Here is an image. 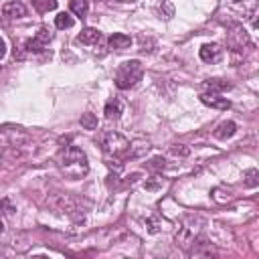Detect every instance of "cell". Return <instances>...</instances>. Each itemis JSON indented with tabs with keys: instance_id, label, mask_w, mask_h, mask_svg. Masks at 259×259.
<instances>
[{
	"instance_id": "8992f818",
	"label": "cell",
	"mask_w": 259,
	"mask_h": 259,
	"mask_svg": "<svg viewBox=\"0 0 259 259\" xmlns=\"http://www.w3.org/2000/svg\"><path fill=\"white\" fill-rule=\"evenodd\" d=\"M200 101L204 105H208V107H214V109H229L231 107V101L227 97H221L219 93H212V91L210 93H202Z\"/></svg>"
},
{
	"instance_id": "52a82bcc",
	"label": "cell",
	"mask_w": 259,
	"mask_h": 259,
	"mask_svg": "<svg viewBox=\"0 0 259 259\" xmlns=\"http://www.w3.org/2000/svg\"><path fill=\"white\" fill-rule=\"evenodd\" d=\"M2 16H6V18H22V16H26V6L22 4V2H6L4 6H2Z\"/></svg>"
},
{
	"instance_id": "e0dca14e",
	"label": "cell",
	"mask_w": 259,
	"mask_h": 259,
	"mask_svg": "<svg viewBox=\"0 0 259 259\" xmlns=\"http://www.w3.org/2000/svg\"><path fill=\"white\" fill-rule=\"evenodd\" d=\"M257 176H259V172H257L255 168H253V170H249V172H247V180H245V184H247V186H251V188H255V186L259 184Z\"/></svg>"
},
{
	"instance_id": "6da1fadb",
	"label": "cell",
	"mask_w": 259,
	"mask_h": 259,
	"mask_svg": "<svg viewBox=\"0 0 259 259\" xmlns=\"http://www.w3.org/2000/svg\"><path fill=\"white\" fill-rule=\"evenodd\" d=\"M57 164H59L61 172L67 178H73V180H79V178H83L89 172L87 156L77 146H67L65 150H61V154L57 158Z\"/></svg>"
},
{
	"instance_id": "5bb4252c",
	"label": "cell",
	"mask_w": 259,
	"mask_h": 259,
	"mask_svg": "<svg viewBox=\"0 0 259 259\" xmlns=\"http://www.w3.org/2000/svg\"><path fill=\"white\" fill-rule=\"evenodd\" d=\"M73 24H75V20H73V16H69L67 12H59V14L55 16V26L61 28V30H63V28H71Z\"/></svg>"
},
{
	"instance_id": "9c48e42d",
	"label": "cell",
	"mask_w": 259,
	"mask_h": 259,
	"mask_svg": "<svg viewBox=\"0 0 259 259\" xmlns=\"http://www.w3.org/2000/svg\"><path fill=\"white\" fill-rule=\"evenodd\" d=\"M107 45H109V49H113V51H123V49H127V47L132 45V36H127V34H123V32H113V34L107 38Z\"/></svg>"
},
{
	"instance_id": "277c9868",
	"label": "cell",
	"mask_w": 259,
	"mask_h": 259,
	"mask_svg": "<svg viewBox=\"0 0 259 259\" xmlns=\"http://www.w3.org/2000/svg\"><path fill=\"white\" fill-rule=\"evenodd\" d=\"M51 38H53V32H51L47 26H42V28H38V32L34 34V38H28V40L24 42V47H26L28 53H42L45 47L51 42Z\"/></svg>"
},
{
	"instance_id": "2e32d148",
	"label": "cell",
	"mask_w": 259,
	"mask_h": 259,
	"mask_svg": "<svg viewBox=\"0 0 259 259\" xmlns=\"http://www.w3.org/2000/svg\"><path fill=\"white\" fill-rule=\"evenodd\" d=\"M81 125H83L85 130H95V127H97V117H95L93 113H83V115H81Z\"/></svg>"
},
{
	"instance_id": "8fae6325",
	"label": "cell",
	"mask_w": 259,
	"mask_h": 259,
	"mask_svg": "<svg viewBox=\"0 0 259 259\" xmlns=\"http://www.w3.org/2000/svg\"><path fill=\"white\" fill-rule=\"evenodd\" d=\"M121 111H123L121 101L113 97V99H109V101L105 103V111H103V113H105V117H107V119H117V117L121 115Z\"/></svg>"
},
{
	"instance_id": "d6986e66",
	"label": "cell",
	"mask_w": 259,
	"mask_h": 259,
	"mask_svg": "<svg viewBox=\"0 0 259 259\" xmlns=\"http://www.w3.org/2000/svg\"><path fill=\"white\" fill-rule=\"evenodd\" d=\"M6 55V42H4V38H0V59Z\"/></svg>"
},
{
	"instance_id": "4fadbf2b",
	"label": "cell",
	"mask_w": 259,
	"mask_h": 259,
	"mask_svg": "<svg viewBox=\"0 0 259 259\" xmlns=\"http://www.w3.org/2000/svg\"><path fill=\"white\" fill-rule=\"evenodd\" d=\"M69 8H71L73 14H77V16L83 18L87 14V10H89V4H87V0H71L69 2Z\"/></svg>"
},
{
	"instance_id": "ba28073f",
	"label": "cell",
	"mask_w": 259,
	"mask_h": 259,
	"mask_svg": "<svg viewBox=\"0 0 259 259\" xmlns=\"http://www.w3.org/2000/svg\"><path fill=\"white\" fill-rule=\"evenodd\" d=\"M101 40V32L97 30V28H83L79 34H77V42H81V45H87V47H93V45H97Z\"/></svg>"
},
{
	"instance_id": "3957f363",
	"label": "cell",
	"mask_w": 259,
	"mask_h": 259,
	"mask_svg": "<svg viewBox=\"0 0 259 259\" xmlns=\"http://www.w3.org/2000/svg\"><path fill=\"white\" fill-rule=\"evenodd\" d=\"M142 63L140 61H125L115 71V87L117 89H130L142 79Z\"/></svg>"
},
{
	"instance_id": "5b68a950",
	"label": "cell",
	"mask_w": 259,
	"mask_h": 259,
	"mask_svg": "<svg viewBox=\"0 0 259 259\" xmlns=\"http://www.w3.org/2000/svg\"><path fill=\"white\" fill-rule=\"evenodd\" d=\"M198 55H200V59H202L204 63H217V61L221 59V55H223V49H221L217 42H206V45L200 47Z\"/></svg>"
},
{
	"instance_id": "ac0fdd59",
	"label": "cell",
	"mask_w": 259,
	"mask_h": 259,
	"mask_svg": "<svg viewBox=\"0 0 259 259\" xmlns=\"http://www.w3.org/2000/svg\"><path fill=\"white\" fill-rule=\"evenodd\" d=\"M12 210H14V206L10 204V200L8 198H2L0 200V214H12Z\"/></svg>"
},
{
	"instance_id": "44dd1931",
	"label": "cell",
	"mask_w": 259,
	"mask_h": 259,
	"mask_svg": "<svg viewBox=\"0 0 259 259\" xmlns=\"http://www.w3.org/2000/svg\"><path fill=\"white\" fill-rule=\"evenodd\" d=\"M115 2H130V0H115Z\"/></svg>"
},
{
	"instance_id": "9a60e30c",
	"label": "cell",
	"mask_w": 259,
	"mask_h": 259,
	"mask_svg": "<svg viewBox=\"0 0 259 259\" xmlns=\"http://www.w3.org/2000/svg\"><path fill=\"white\" fill-rule=\"evenodd\" d=\"M204 85H206V89H210L212 93H219V91H227V89H231V83L221 81V79H208V81H204Z\"/></svg>"
},
{
	"instance_id": "7c38bea8",
	"label": "cell",
	"mask_w": 259,
	"mask_h": 259,
	"mask_svg": "<svg viewBox=\"0 0 259 259\" xmlns=\"http://www.w3.org/2000/svg\"><path fill=\"white\" fill-rule=\"evenodd\" d=\"M32 8L38 14H45V12H51L57 8V0H32Z\"/></svg>"
},
{
	"instance_id": "7a4b0ae2",
	"label": "cell",
	"mask_w": 259,
	"mask_h": 259,
	"mask_svg": "<svg viewBox=\"0 0 259 259\" xmlns=\"http://www.w3.org/2000/svg\"><path fill=\"white\" fill-rule=\"evenodd\" d=\"M103 154H105L107 166L115 162V170L119 172L123 166V160L130 158V140L117 132H109L103 138Z\"/></svg>"
},
{
	"instance_id": "ffe728a7",
	"label": "cell",
	"mask_w": 259,
	"mask_h": 259,
	"mask_svg": "<svg viewBox=\"0 0 259 259\" xmlns=\"http://www.w3.org/2000/svg\"><path fill=\"white\" fill-rule=\"evenodd\" d=\"M2 231H4V225H2V221H0V233H2Z\"/></svg>"
},
{
	"instance_id": "30bf717a",
	"label": "cell",
	"mask_w": 259,
	"mask_h": 259,
	"mask_svg": "<svg viewBox=\"0 0 259 259\" xmlns=\"http://www.w3.org/2000/svg\"><path fill=\"white\" fill-rule=\"evenodd\" d=\"M235 132H237V123H235V121H223V123L217 125V130H214V138H219V140H227V138L235 136Z\"/></svg>"
}]
</instances>
